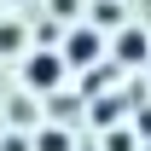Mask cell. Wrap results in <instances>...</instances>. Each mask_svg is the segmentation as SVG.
<instances>
[{
	"instance_id": "52a82bcc",
	"label": "cell",
	"mask_w": 151,
	"mask_h": 151,
	"mask_svg": "<svg viewBox=\"0 0 151 151\" xmlns=\"http://www.w3.org/2000/svg\"><path fill=\"white\" fill-rule=\"evenodd\" d=\"M105 151H134V134H122V128H111V134H105Z\"/></svg>"
},
{
	"instance_id": "8992f818",
	"label": "cell",
	"mask_w": 151,
	"mask_h": 151,
	"mask_svg": "<svg viewBox=\"0 0 151 151\" xmlns=\"http://www.w3.org/2000/svg\"><path fill=\"white\" fill-rule=\"evenodd\" d=\"M116 18H122L116 0H99V6H93V29H105V23H116Z\"/></svg>"
},
{
	"instance_id": "6da1fadb",
	"label": "cell",
	"mask_w": 151,
	"mask_h": 151,
	"mask_svg": "<svg viewBox=\"0 0 151 151\" xmlns=\"http://www.w3.org/2000/svg\"><path fill=\"white\" fill-rule=\"evenodd\" d=\"M64 52H29V64H23V81L35 87V93H52L58 81H64Z\"/></svg>"
},
{
	"instance_id": "ba28073f",
	"label": "cell",
	"mask_w": 151,
	"mask_h": 151,
	"mask_svg": "<svg viewBox=\"0 0 151 151\" xmlns=\"http://www.w3.org/2000/svg\"><path fill=\"white\" fill-rule=\"evenodd\" d=\"M87 93H99V87H111V70H87V81H81Z\"/></svg>"
},
{
	"instance_id": "9c48e42d",
	"label": "cell",
	"mask_w": 151,
	"mask_h": 151,
	"mask_svg": "<svg viewBox=\"0 0 151 151\" xmlns=\"http://www.w3.org/2000/svg\"><path fill=\"white\" fill-rule=\"evenodd\" d=\"M93 116H99V122H111V116H122V99H99V111H93Z\"/></svg>"
},
{
	"instance_id": "277c9868",
	"label": "cell",
	"mask_w": 151,
	"mask_h": 151,
	"mask_svg": "<svg viewBox=\"0 0 151 151\" xmlns=\"http://www.w3.org/2000/svg\"><path fill=\"white\" fill-rule=\"evenodd\" d=\"M35 151H70V134H64V128H41Z\"/></svg>"
},
{
	"instance_id": "3957f363",
	"label": "cell",
	"mask_w": 151,
	"mask_h": 151,
	"mask_svg": "<svg viewBox=\"0 0 151 151\" xmlns=\"http://www.w3.org/2000/svg\"><path fill=\"white\" fill-rule=\"evenodd\" d=\"M145 58H151L145 29H116V64H145Z\"/></svg>"
},
{
	"instance_id": "30bf717a",
	"label": "cell",
	"mask_w": 151,
	"mask_h": 151,
	"mask_svg": "<svg viewBox=\"0 0 151 151\" xmlns=\"http://www.w3.org/2000/svg\"><path fill=\"white\" fill-rule=\"evenodd\" d=\"M6 151H29V139L23 134H6Z\"/></svg>"
},
{
	"instance_id": "7a4b0ae2",
	"label": "cell",
	"mask_w": 151,
	"mask_h": 151,
	"mask_svg": "<svg viewBox=\"0 0 151 151\" xmlns=\"http://www.w3.org/2000/svg\"><path fill=\"white\" fill-rule=\"evenodd\" d=\"M99 52H105V35H99L93 23L70 29V41H64V64H70V70H87V64H93Z\"/></svg>"
},
{
	"instance_id": "5b68a950",
	"label": "cell",
	"mask_w": 151,
	"mask_h": 151,
	"mask_svg": "<svg viewBox=\"0 0 151 151\" xmlns=\"http://www.w3.org/2000/svg\"><path fill=\"white\" fill-rule=\"evenodd\" d=\"M18 47H23V29L18 23H0V52H18Z\"/></svg>"
}]
</instances>
